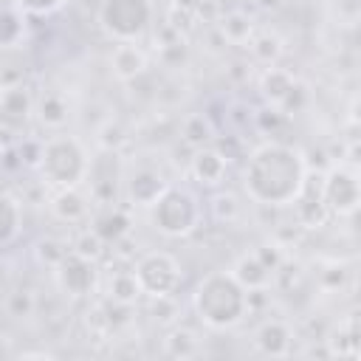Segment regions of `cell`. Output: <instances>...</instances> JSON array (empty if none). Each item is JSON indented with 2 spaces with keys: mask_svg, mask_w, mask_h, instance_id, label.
Segmentation results:
<instances>
[{
  "mask_svg": "<svg viewBox=\"0 0 361 361\" xmlns=\"http://www.w3.org/2000/svg\"><path fill=\"white\" fill-rule=\"evenodd\" d=\"M305 180H307V164L302 149L282 141H265L254 147L243 166L245 195L265 209L293 206Z\"/></svg>",
  "mask_w": 361,
  "mask_h": 361,
  "instance_id": "cell-1",
  "label": "cell"
},
{
  "mask_svg": "<svg viewBox=\"0 0 361 361\" xmlns=\"http://www.w3.org/2000/svg\"><path fill=\"white\" fill-rule=\"evenodd\" d=\"M192 307L209 330H234L248 316L251 296L231 276V271H212L197 282Z\"/></svg>",
  "mask_w": 361,
  "mask_h": 361,
  "instance_id": "cell-2",
  "label": "cell"
},
{
  "mask_svg": "<svg viewBox=\"0 0 361 361\" xmlns=\"http://www.w3.org/2000/svg\"><path fill=\"white\" fill-rule=\"evenodd\" d=\"M87 166H90V155L76 135L56 133L42 141V152H39V164H37L42 183H48L54 189L82 186Z\"/></svg>",
  "mask_w": 361,
  "mask_h": 361,
  "instance_id": "cell-3",
  "label": "cell"
},
{
  "mask_svg": "<svg viewBox=\"0 0 361 361\" xmlns=\"http://www.w3.org/2000/svg\"><path fill=\"white\" fill-rule=\"evenodd\" d=\"M149 223L164 237H189L203 220V203L189 186L166 183V189L147 206Z\"/></svg>",
  "mask_w": 361,
  "mask_h": 361,
  "instance_id": "cell-4",
  "label": "cell"
},
{
  "mask_svg": "<svg viewBox=\"0 0 361 361\" xmlns=\"http://www.w3.org/2000/svg\"><path fill=\"white\" fill-rule=\"evenodd\" d=\"M99 25L116 42H138L152 25V3L149 0H102Z\"/></svg>",
  "mask_w": 361,
  "mask_h": 361,
  "instance_id": "cell-5",
  "label": "cell"
},
{
  "mask_svg": "<svg viewBox=\"0 0 361 361\" xmlns=\"http://www.w3.org/2000/svg\"><path fill=\"white\" fill-rule=\"evenodd\" d=\"M322 200L330 217H353L361 200V186H358V169L353 164H333L322 178H319Z\"/></svg>",
  "mask_w": 361,
  "mask_h": 361,
  "instance_id": "cell-6",
  "label": "cell"
},
{
  "mask_svg": "<svg viewBox=\"0 0 361 361\" xmlns=\"http://www.w3.org/2000/svg\"><path fill=\"white\" fill-rule=\"evenodd\" d=\"M133 274L147 299L149 296H172L183 282L180 262L166 251H147L133 265Z\"/></svg>",
  "mask_w": 361,
  "mask_h": 361,
  "instance_id": "cell-7",
  "label": "cell"
},
{
  "mask_svg": "<svg viewBox=\"0 0 361 361\" xmlns=\"http://www.w3.org/2000/svg\"><path fill=\"white\" fill-rule=\"evenodd\" d=\"M121 180H124L121 152H116V149H99L90 158V166H87V175H85L90 200L96 206H116L118 197H121Z\"/></svg>",
  "mask_w": 361,
  "mask_h": 361,
  "instance_id": "cell-8",
  "label": "cell"
},
{
  "mask_svg": "<svg viewBox=\"0 0 361 361\" xmlns=\"http://www.w3.org/2000/svg\"><path fill=\"white\" fill-rule=\"evenodd\" d=\"M54 282L68 299H85L99 288V262L68 251L54 268Z\"/></svg>",
  "mask_w": 361,
  "mask_h": 361,
  "instance_id": "cell-9",
  "label": "cell"
},
{
  "mask_svg": "<svg viewBox=\"0 0 361 361\" xmlns=\"http://www.w3.org/2000/svg\"><path fill=\"white\" fill-rule=\"evenodd\" d=\"M166 178L158 166H147V164H138V166H124V180H121V195L130 206H138V209H147L164 189H166Z\"/></svg>",
  "mask_w": 361,
  "mask_h": 361,
  "instance_id": "cell-10",
  "label": "cell"
},
{
  "mask_svg": "<svg viewBox=\"0 0 361 361\" xmlns=\"http://www.w3.org/2000/svg\"><path fill=\"white\" fill-rule=\"evenodd\" d=\"M90 203L93 200L82 186H62V189H54V195L48 197L51 214L59 223H68V226L85 223L90 217Z\"/></svg>",
  "mask_w": 361,
  "mask_h": 361,
  "instance_id": "cell-11",
  "label": "cell"
},
{
  "mask_svg": "<svg viewBox=\"0 0 361 361\" xmlns=\"http://www.w3.org/2000/svg\"><path fill=\"white\" fill-rule=\"evenodd\" d=\"M189 175L200 186H217L228 175V155H223L217 147H197L189 158Z\"/></svg>",
  "mask_w": 361,
  "mask_h": 361,
  "instance_id": "cell-12",
  "label": "cell"
},
{
  "mask_svg": "<svg viewBox=\"0 0 361 361\" xmlns=\"http://www.w3.org/2000/svg\"><path fill=\"white\" fill-rule=\"evenodd\" d=\"M147 68H149V56L133 39L116 42V48L110 51V71L118 82H135L138 76L147 73Z\"/></svg>",
  "mask_w": 361,
  "mask_h": 361,
  "instance_id": "cell-13",
  "label": "cell"
},
{
  "mask_svg": "<svg viewBox=\"0 0 361 361\" xmlns=\"http://www.w3.org/2000/svg\"><path fill=\"white\" fill-rule=\"evenodd\" d=\"M254 347L262 355H290L293 350V327L285 319H265L257 330H254Z\"/></svg>",
  "mask_w": 361,
  "mask_h": 361,
  "instance_id": "cell-14",
  "label": "cell"
},
{
  "mask_svg": "<svg viewBox=\"0 0 361 361\" xmlns=\"http://www.w3.org/2000/svg\"><path fill=\"white\" fill-rule=\"evenodd\" d=\"M34 116L48 130H62L71 121V102L59 90H45L39 99H34Z\"/></svg>",
  "mask_w": 361,
  "mask_h": 361,
  "instance_id": "cell-15",
  "label": "cell"
},
{
  "mask_svg": "<svg viewBox=\"0 0 361 361\" xmlns=\"http://www.w3.org/2000/svg\"><path fill=\"white\" fill-rule=\"evenodd\" d=\"M293 87H296V76L290 71L276 68V65L262 68V73H259V93H262V99L271 107H282L285 99L293 93Z\"/></svg>",
  "mask_w": 361,
  "mask_h": 361,
  "instance_id": "cell-16",
  "label": "cell"
},
{
  "mask_svg": "<svg viewBox=\"0 0 361 361\" xmlns=\"http://www.w3.org/2000/svg\"><path fill=\"white\" fill-rule=\"evenodd\" d=\"M231 276L245 288V290H268L271 279H274V271L265 268V262L248 251L243 257H237V262L231 265Z\"/></svg>",
  "mask_w": 361,
  "mask_h": 361,
  "instance_id": "cell-17",
  "label": "cell"
},
{
  "mask_svg": "<svg viewBox=\"0 0 361 361\" xmlns=\"http://www.w3.org/2000/svg\"><path fill=\"white\" fill-rule=\"evenodd\" d=\"M214 31H217V34L223 37V42H228V45H245L257 28H254L251 14H245L243 8H231V11H223V14L217 17Z\"/></svg>",
  "mask_w": 361,
  "mask_h": 361,
  "instance_id": "cell-18",
  "label": "cell"
},
{
  "mask_svg": "<svg viewBox=\"0 0 361 361\" xmlns=\"http://www.w3.org/2000/svg\"><path fill=\"white\" fill-rule=\"evenodd\" d=\"M245 48H248L251 59H254L257 65H262V68L276 65V62L282 59V54H285V42H282V37H279L276 31H271V28H259V31H254L251 39L245 42Z\"/></svg>",
  "mask_w": 361,
  "mask_h": 361,
  "instance_id": "cell-19",
  "label": "cell"
},
{
  "mask_svg": "<svg viewBox=\"0 0 361 361\" xmlns=\"http://www.w3.org/2000/svg\"><path fill=\"white\" fill-rule=\"evenodd\" d=\"M130 214L121 209V206H102V212L96 214L93 220V231L110 245V243H121L127 234H130Z\"/></svg>",
  "mask_w": 361,
  "mask_h": 361,
  "instance_id": "cell-20",
  "label": "cell"
},
{
  "mask_svg": "<svg viewBox=\"0 0 361 361\" xmlns=\"http://www.w3.org/2000/svg\"><path fill=\"white\" fill-rule=\"evenodd\" d=\"M164 353L169 358H195V355L203 353V341L192 327L172 324L164 336Z\"/></svg>",
  "mask_w": 361,
  "mask_h": 361,
  "instance_id": "cell-21",
  "label": "cell"
},
{
  "mask_svg": "<svg viewBox=\"0 0 361 361\" xmlns=\"http://www.w3.org/2000/svg\"><path fill=\"white\" fill-rule=\"evenodd\" d=\"M34 113V96L28 93L25 85H14V87H3L0 90V116L11 124L25 121Z\"/></svg>",
  "mask_w": 361,
  "mask_h": 361,
  "instance_id": "cell-22",
  "label": "cell"
},
{
  "mask_svg": "<svg viewBox=\"0 0 361 361\" xmlns=\"http://www.w3.org/2000/svg\"><path fill=\"white\" fill-rule=\"evenodd\" d=\"M330 355H341V358H358V319L350 313L347 319H341L336 324V330L330 333V338H324Z\"/></svg>",
  "mask_w": 361,
  "mask_h": 361,
  "instance_id": "cell-23",
  "label": "cell"
},
{
  "mask_svg": "<svg viewBox=\"0 0 361 361\" xmlns=\"http://www.w3.org/2000/svg\"><path fill=\"white\" fill-rule=\"evenodd\" d=\"M104 296H107L113 305L130 307V305H135L144 293H141V285H138V279H135L133 271H116V274L107 279Z\"/></svg>",
  "mask_w": 361,
  "mask_h": 361,
  "instance_id": "cell-24",
  "label": "cell"
},
{
  "mask_svg": "<svg viewBox=\"0 0 361 361\" xmlns=\"http://www.w3.org/2000/svg\"><path fill=\"white\" fill-rule=\"evenodd\" d=\"M23 226V209L20 200L8 192H0V248L11 245Z\"/></svg>",
  "mask_w": 361,
  "mask_h": 361,
  "instance_id": "cell-25",
  "label": "cell"
},
{
  "mask_svg": "<svg viewBox=\"0 0 361 361\" xmlns=\"http://www.w3.org/2000/svg\"><path fill=\"white\" fill-rule=\"evenodd\" d=\"M180 138H183V144H189L192 149L209 147L212 138H214V130H212L209 116H206V113H192V116H186L183 124H180Z\"/></svg>",
  "mask_w": 361,
  "mask_h": 361,
  "instance_id": "cell-26",
  "label": "cell"
},
{
  "mask_svg": "<svg viewBox=\"0 0 361 361\" xmlns=\"http://www.w3.org/2000/svg\"><path fill=\"white\" fill-rule=\"evenodd\" d=\"M25 39V14L11 6L0 8V48H17Z\"/></svg>",
  "mask_w": 361,
  "mask_h": 361,
  "instance_id": "cell-27",
  "label": "cell"
},
{
  "mask_svg": "<svg viewBox=\"0 0 361 361\" xmlns=\"http://www.w3.org/2000/svg\"><path fill=\"white\" fill-rule=\"evenodd\" d=\"M206 209H209V217L214 220V223H234V220H240V214H243V203L237 200V195H231V192H214L212 197H209V203H206Z\"/></svg>",
  "mask_w": 361,
  "mask_h": 361,
  "instance_id": "cell-28",
  "label": "cell"
},
{
  "mask_svg": "<svg viewBox=\"0 0 361 361\" xmlns=\"http://www.w3.org/2000/svg\"><path fill=\"white\" fill-rule=\"evenodd\" d=\"M68 251H71L68 243H65V240H56V237H42V240L37 243V248H34L37 262L45 265V268H51V271L62 262V257H65Z\"/></svg>",
  "mask_w": 361,
  "mask_h": 361,
  "instance_id": "cell-29",
  "label": "cell"
},
{
  "mask_svg": "<svg viewBox=\"0 0 361 361\" xmlns=\"http://www.w3.org/2000/svg\"><path fill=\"white\" fill-rule=\"evenodd\" d=\"M104 248H107V243L93 231V228H85L73 243H71V251L73 254H79V257H87V259H102V254H104Z\"/></svg>",
  "mask_w": 361,
  "mask_h": 361,
  "instance_id": "cell-30",
  "label": "cell"
},
{
  "mask_svg": "<svg viewBox=\"0 0 361 361\" xmlns=\"http://www.w3.org/2000/svg\"><path fill=\"white\" fill-rule=\"evenodd\" d=\"M149 313L158 324L172 327L180 319V305L175 302V293L172 296H149Z\"/></svg>",
  "mask_w": 361,
  "mask_h": 361,
  "instance_id": "cell-31",
  "label": "cell"
},
{
  "mask_svg": "<svg viewBox=\"0 0 361 361\" xmlns=\"http://www.w3.org/2000/svg\"><path fill=\"white\" fill-rule=\"evenodd\" d=\"M3 305H6V313L11 319H31L37 310V299L31 290H11Z\"/></svg>",
  "mask_w": 361,
  "mask_h": 361,
  "instance_id": "cell-32",
  "label": "cell"
},
{
  "mask_svg": "<svg viewBox=\"0 0 361 361\" xmlns=\"http://www.w3.org/2000/svg\"><path fill=\"white\" fill-rule=\"evenodd\" d=\"M127 138L130 135H127V130H124V124L118 118H107L99 127V149H116V152H121V147H124Z\"/></svg>",
  "mask_w": 361,
  "mask_h": 361,
  "instance_id": "cell-33",
  "label": "cell"
},
{
  "mask_svg": "<svg viewBox=\"0 0 361 361\" xmlns=\"http://www.w3.org/2000/svg\"><path fill=\"white\" fill-rule=\"evenodd\" d=\"M158 59H161L166 68H180V65H186L189 48H186V42H183V37H175L172 42H161Z\"/></svg>",
  "mask_w": 361,
  "mask_h": 361,
  "instance_id": "cell-34",
  "label": "cell"
},
{
  "mask_svg": "<svg viewBox=\"0 0 361 361\" xmlns=\"http://www.w3.org/2000/svg\"><path fill=\"white\" fill-rule=\"evenodd\" d=\"M23 14H54L65 6V0H11Z\"/></svg>",
  "mask_w": 361,
  "mask_h": 361,
  "instance_id": "cell-35",
  "label": "cell"
},
{
  "mask_svg": "<svg viewBox=\"0 0 361 361\" xmlns=\"http://www.w3.org/2000/svg\"><path fill=\"white\" fill-rule=\"evenodd\" d=\"M254 254L265 262V268L268 271H279V265H282V259H285V254H282V245H276V243H265V245H257L254 248Z\"/></svg>",
  "mask_w": 361,
  "mask_h": 361,
  "instance_id": "cell-36",
  "label": "cell"
},
{
  "mask_svg": "<svg viewBox=\"0 0 361 361\" xmlns=\"http://www.w3.org/2000/svg\"><path fill=\"white\" fill-rule=\"evenodd\" d=\"M17 149H20V161H23L25 166H34V169H37V164H39V152H42V141L28 138V141H20Z\"/></svg>",
  "mask_w": 361,
  "mask_h": 361,
  "instance_id": "cell-37",
  "label": "cell"
},
{
  "mask_svg": "<svg viewBox=\"0 0 361 361\" xmlns=\"http://www.w3.org/2000/svg\"><path fill=\"white\" fill-rule=\"evenodd\" d=\"M200 3H203V0H172L169 6H172V8H178V11H186V14H195V17H197Z\"/></svg>",
  "mask_w": 361,
  "mask_h": 361,
  "instance_id": "cell-38",
  "label": "cell"
},
{
  "mask_svg": "<svg viewBox=\"0 0 361 361\" xmlns=\"http://www.w3.org/2000/svg\"><path fill=\"white\" fill-rule=\"evenodd\" d=\"M6 355H11V347H8V338L0 336V358H6Z\"/></svg>",
  "mask_w": 361,
  "mask_h": 361,
  "instance_id": "cell-39",
  "label": "cell"
},
{
  "mask_svg": "<svg viewBox=\"0 0 361 361\" xmlns=\"http://www.w3.org/2000/svg\"><path fill=\"white\" fill-rule=\"evenodd\" d=\"M259 6L262 8H274V6H279V0H259Z\"/></svg>",
  "mask_w": 361,
  "mask_h": 361,
  "instance_id": "cell-40",
  "label": "cell"
},
{
  "mask_svg": "<svg viewBox=\"0 0 361 361\" xmlns=\"http://www.w3.org/2000/svg\"><path fill=\"white\" fill-rule=\"evenodd\" d=\"M0 155H3V144H0Z\"/></svg>",
  "mask_w": 361,
  "mask_h": 361,
  "instance_id": "cell-41",
  "label": "cell"
}]
</instances>
